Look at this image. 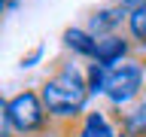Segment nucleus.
<instances>
[{
  "label": "nucleus",
  "instance_id": "7ed1b4c3",
  "mask_svg": "<svg viewBox=\"0 0 146 137\" xmlns=\"http://www.w3.org/2000/svg\"><path fill=\"white\" fill-rule=\"evenodd\" d=\"M143 85H146V64L140 58H128V61H122L119 67L110 70L104 98H107L110 110H125L140 100Z\"/></svg>",
  "mask_w": 146,
  "mask_h": 137
},
{
  "label": "nucleus",
  "instance_id": "9b49d317",
  "mask_svg": "<svg viewBox=\"0 0 146 137\" xmlns=\"http://www.w3.org/2000/svg\"><path fill=\"white\" fill-rule=\"evenodd\" d=\"M0 137H15L12 122H9V100L0 94Z\"/></svg>",
  "mask_w": 146,
  "mask_h": 137
},
{
  "label": "nucleus",
  "instance_id": "1a4fd4ad",
  "mask_svg": "<svg viewBox=\"0 0 146 137\" xmlns=\"http://www.w3.org/2000/svg\"><path fill=\"white\" fill-rule=\"evenodd\" d=\"M125 34L134 40V49H140V52L146 49V3L140 9H134V12H128Z\"/></svg>",
  "mask_w": 146,
  "mask_h": 137
},
{
  "label": "nucleus",
  "instance_id": "0eeeda50",
  "mask_svg": "<svg viewBox=\"0 0 146 137\" xmlns=\"http://www.w3.org/2000/svg\"><path fill=\"white\" fill-rule=\"evenodd\" d=\"M61 43H64V49H67L73 58H85V61H91L94 52H98V37L91 34L88 27H76V25L64 27Z\"/></svg>",
  "mask_w": 146,
  "mask_h": 137
},
{
  "label": "nucleus",
  "instance_id": "9d476101",
  "mask_svg": "<svg viewBox=\"0 0 146 137\" xmlns=\"http://www.w3.org/2000/svg\"><path fill=\"white\" fill-rule=\"evenodd\" d=\"M107 79H110V70H107V67H100L98 61H88V64H85V85H88V94H91V98H104Z\"/></svg>",
  "mask_w": 146,
  "mask_h": 137
},
{
  "label": "nucleus",
  "instance_id": "20e7f679",
  "mask_svg": "<svg viewBox=\"0 0 146 137\" xmlns=\"http://www.w3.org/2000/svg\"><path fill=\"white\" fill-rule=\"evenodd\" d=\"M128 58H134V40L119 31V34H110V37H100L98 40V52H94L91 61H98L100 67L113 70V67H119Z\"/></svg>",
  "mask_w": 146,
  "mask_h": 137
},
{
  "label": "nucleus",
  "instance_id": "4468645a",
  "mask_svg": "<svg viewBox=\"0 0 146 137\" xmlns=\"http://www.w3.org/2000/svg\"><path fill=\"white\" fill-rule=\"evenodd\" d=\"M6 9H9V3H6V0H0V18H3V12H6Z\"/></svg>",
  "mask_w": 146,
  "mask_h": 137
},
{
  "label": "nucleus",
  "instance_id": "39448f33",
  "mask_svg": "<svg viewBox=\"0 0 146 137\" xmlns=\"http://www.w3.org/2000/svg\"><path fill=\"white\" fill-rule=\"evenodd\" d=\"M125 21H128V12L119 6L116 0H113V3H104V6L91 9V15H88V21H85V27H88L91 34L100 40V37H110V34L125 31Z\"/></svg>",
  "mask_w": 146,
  "mask_h": 137
},
{
  "label": "nucleus",
  "instance_id": "6e6552de",
  "mask_svg": "<svg viewBox=\"0 0 146 137\" xmlns=\"http://www.w3.org/2000/svg\"><path fill=\"white\" fill-rule=\"evenodd\" d=\"M110 113L116 119L119 131H125L131 137H146V100L143 98L137 104H131V107H125V110H110Z\"/></svg>",
  "mask_w": 146,
  "mask_h": 137
},
{
  "label": "nucleus",
  "instance_id": "2eb2a0df",
  "mask_svg": "<svg viewBox=\"0 0 146 137\" xmlns=\"http://www.w3.org/2000/svg\"><path fill=\"white\" fill-rule=\"evenodd\" d=\"M119 137H131V134H125V131H119Z\"/></svg>",
  "mask_w": 146,
  "mask_h": 137
},
{
  "label": "nucleus",
  "instance_id": "f8f14e48",
  "mask_svg": "<svg viewBox=\"0 0 146 137\" xmlns=\"http://www.w3.org/2000/svg\"><path fill=\"white\" fill-rule=\"evenodd\" d=\"M43 52H46V46L40 43V46H34V49H31L27 55H21V61H18V64H21V67H34V64L43 58Z\"/></svg>",
  "mask_w": 146,
  "mask_h": 137
},
{
  "label": "nucleus",
  "instance_id": "ddd939ff",
  "mask_svg": "<svg viewBox=\"0 0 146 137\" xmlns=\"http://www.w3.org/2000/svg\"><path fill=\"white\" fill-rule=\"evenodd\" d=\"M116 3L125 9V12H134V9H140V6H143L146 0H116Z\"/></svg>",
  "mask_w": 146,
  "mask_h": 137
},
{
  "label": "nucleus",
  "instance_id": "f257e3e1",
  "mask_svg": "<svg viewBox=\"0 0 146 137\" xmlns=\"http://www.w3.org/2000/svg\"><path fill=\"white\" fill-rule=\"evenodd\" d=\"M40 98L52 116L49 131L61 137H76V125L91 100L88 85H85V67H79L76 58L55 61L52 76H46L40 85Z\"/></svg>",
  "mask_w": 146,
  "mask_h": 137
},
{
  "label": "nucleus",
  "instance_id": "f03ea898",
  "mask_svg": "<svg viewBox=\"0 0 146 137\" xmlns=\"http://www.w3.org/2000/svg\"><path fill=\"white\" fill-rule=\"evenodd\" d=\"M9 122H12L15 137H40L49 134V128H52V116H49L40 91L34 88H25L9 98Z\"/></svg>",
  "mask_w": 146,
  "mask_h": 137
},
{
  "label": "nucleus",
  "instance_id": "423d86ee",
  "mask_svg": "<svg viewBox=\"0 0 146 137\" xmlns=\"http://www.w3.org/2000/svg\"><path fill=\"white\" fill-rule=\"evenodd\" d=\"M76 137H119V125L110 110H85L76 125Z\"/></svg>",
  "mask_w": 146,
  "mask_h": 137
}]
</instances>
